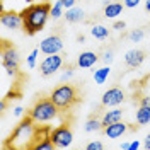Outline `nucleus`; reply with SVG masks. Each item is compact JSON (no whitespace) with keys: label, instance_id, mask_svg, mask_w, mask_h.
Here are the masks:
<instances>
[{"label":"nucleus","instance_id":"4be33fe9","mask_svg":"<svg viewBox=\"0 0 150 150\" xmlns=\"http://www.w3.org/2000/svg\"><path fill=\"white\" fill-rule=\"evenodd\" d=\"M51 149H55V143L51 142V138H48V140H45L43 143H39L34 150H51Z\"/></svg>","mask_w":150,"mask_h":150},{"label":"nucleus","instance_id":"f3484780","mask_svg":"<svg viewBox=\"0 0 150 150\" xmlns=\"http://www.w3.org/2000/svg\"><path fill=\"white\" fill-rule=\"evenodd\" d=\"M137 121L138 125H149L150 123V108L149 106H140L137 111Z\"/></svg>","mask_w":150,"mask_h":150},{"label":"nucleus","instance_id":"f704fd0d","mask_svg":"<svg viewBox=\"0 0 150 150\" xmlns=\"http://www.w3.org/2000/svg\"><path fill=\"white\" fill-rule=\"evenodd\" d=\"M145 10H147V12H150V0H147V2H145Z\"/></svg>","mask_w":150,"mask_h":150},{"label":"nucleus","instance_id":"b1692460","mask_svg":"<svg viewBox=\"0 0 150 150\" xmlns=\"http://www.w3.org/2000/svg\"><path fill=\"white\" fill-rule=\"evenodd\" d=\"M36 56H38V50H33V53L28 56V67L29 68H34V67H36Z\"/></svg>","mask_w":150,"mask_h":150},{"label":"nucleus","instance_id":"2eb2a0df","mask_svg":"<svg viewBox=\"0 0 150 150\" xmlns=\"http://www.w3.org/2000/svg\"><path fill=\"white\" fill-rule=\"evenodd\" d=\"M123 116V109H112V111H108L103 118V128H106L108 125H112L116 121H121Z\"/></svg>","mask_w":150,"mask_h":150},{"label":"nucleus","instance_id":"f257e3e1","mask_svg":"<svg viewBox=\"0 0 150 150\" xmlns=\"http://www.w3.org/2000/svg\"><path fill=\"white\" fill-rule=\"evenodd\" d=\"M22 16V29L29 36H34L36 33L43 31L48 17L51 16V5L48 2L43 4H33L21 12Z\"/></svg>","mask_w":150,"mask_h":150},{"label":"nucleus","instance_id":"9b49d317","mask_svg":"<svg viewBox=\"0 0 150 150\" xmlns=\"http://www.w3.org/2000/svg\"><path fill=\"white\" fill-rule=\"evenodd\" d=\"M128 130H137V126H130L126 123H121V121H116L112 125H108L106 128H103L104 135L108 138H120L121 135H125Z\"/></svg>","mask_w":150,"mask_h":150},{"label":"nucleus","instance_id":"f8f14e48","mask_svg":"<svg viewBox=\"0 0 150 150\" xmlns=\"http://www.w3.org/2000/svg\"><path fill=\"white\" fill-rule=\"evenodd\" d=\"M145 60V51L142 50H130L126 55H125V62L130 68H138Z\"/></svg>","mask_w":150,"mask_h":150},{"label":"nucleus","instance_id":"aec40b11","mask_svg":"<svg viewBox=\"0 0 150 150\" xmlns=\"http://www.w3.org/2000/svg\"><path fill=\"white\" fill-rule=\"evenodd\" d=\"M108 75H109V67H103V68H99V70L94 72V80L97 84H104L106 79H108Z\"/></svg>","mask_w":150,"mask_h":150},{"label":"nucleus","instance_id":"412c9836","mask_svg":"<svg viewBox=\"0 0 150 150\" xmlns=\"http://www.w3.org/2000/svg\"><path fill=\"white\" fill-rule=\"evenodd\" d=\"M91 33H92V36L97 38V39H106V38H108V34H109L108 28H104V26H94Z\"/></svg>","mask_w":150,"mask_h":150},{"label":"nucleus","instance_id":"20e7f679","mask_svg":"<svg viewBox=\"0 0 150 150\" xmlns=\"http://www.w3.org/2000/svg\"><path fill=\"white\" fill-rule=\"evenodd\" d=\"M58 106L53 103L51 97H41L38 99L34 106L29 109V116L34 120L36 123H45V121H51L58 116Z\"/></svg>","mask_w":150,"mask_h":150},{"label":"nucleus","instance_id":"2f4dec72","mask_svg":"<svg viewBox=\"0 0 150 150\" xmlns=\"http://www.w3.org/2000/svg\"><path fill=\"white\" fill-rule=\"evenodd\" d=\"M138 147H140V143H138V142H137V140H135V142H131V143H130V149H131V150L138 149Z\"/></svg>","mask_w":150,"mask_h":150},{"label":"nucleus","instance_id":"9d476101","mask_svg":"<svg viewBox=\"0 0 150 150\" xmlns=\"http://www.w3.org/2000/svg\"><path fill=\"white\" fill-rule=\"evenodd\" d=\"M125 101V92L120 87H111L103 94V106L109 108V106H118Z\"/></svg>","mask_w":150,"mask_h":150},{"label":"nucleus","instance_id":"7ed1b4c3","mask_svg":"<svg viewBox=\"0 0 150 150\" xmlns=\"http://www.w3.org/2000/svg\"><path fill=\"white\" fill-rule=\"evenodd\" d=\"M51 99H53V103L58 106V109L60 111H70L72 108H74L77 103H80V92H79V89L72 84H62L58 85L56 89H53V92L50 96Z\"/></svg>","mask_w":150,"mask_h":150},{"label":"nucleus","instance_id":"a211bd4d","mask_svg":"<svg viewBox=\"0 0 150 150\" xmlns=\"http://www.w3.org/2000/svg\"><path fill=\"white\" fill-rule=\"evenodd\" d=\"M65 17L68 22H79L84 19V10L82 9H77V7H72V9H67Z\"/></svg>","mask_w":150,"mask_h":150},{"label":"nucleus","instance_id":"0eeeda50","mask_svg":"<svg viewBox=\"0 0 150 150\" xmlns=\"http://www.w3.org/2000/svg\"><path fill=\"white\" fill-rule=\"evenodd\" d=\"M62 65H63V56L55 53V55H48L46 58L41 62L39 70H41V75H43V77H50V75H53L55 72H58Z\"/></svg>","mask_w":150,"mask_h":150},{"label":"nucleus","instance_id":"cd10ccee","mask_svg":"<svg viewBox=\"0 0 150 150\" xmlns=\"http://www.w3.org/2000/svg\"><path fill=\"white\" fill-rule=\"evenodd\" d=\"M138 2H140V0H125V7H137V5H138Z\"/></svg>","mask_w":150,"mask_h":150},{"label":"nucleus","instance_id":"423d86ee","mask_svg":"<svg viewBox=\"0 0 150 150\" xmlns=\"http://www.w3.org/2000/svg\"><path fill=\"white\" fill-rule=\"evenodd\" d=\"M51 142L55 143L56 149H65L72 143V138H74V133H72V128L68 123H62L60 126H56L51 130V135H50Z\"/></svg>","mask_w":150,"mask_h":150},{"label":"nucleus","instance_id":"dca6fc26","mask_svg":"<svg viewBox=\"0 0 150 150\" xmlns=\"http://www.w3.org/2000/svg\"><path fill=\"white\" fill-rule=\"evenodd\" d=\"M123 4H120V2H111V4H108L106 7H104V16L106 17H109V19H112V17H116V16H120L123 12Z\"/></svg>","mask_w":150,"mask_h":150},{"label":"nucleus","instance_id":"39448f33","mask_svg":"<svg viewBox=\"0 0 150 150\" xmlns=\"http://www.w3.org/2000/svg\"><path fill=\"white\" fill-rule=\"evenodd\" d=\"M2 65L7 68V72L10 75L17 74L19 68V55L16 51V48L10 45L7 39L2 41Z\"/></svg>","mask_w":150,"mask_h":150},{"label":"nucleus","instance_id":"a878e982","mask_svg":"<svg viewBox=\"0 0 150 150\" xmlns=\"http://www.w3.org/2000/svg\"><path fill=\"white\" fill-rule=\"evenodd\" d=\"M101 149H103L101 142H91V143H87V150H101Z\"/></svg>","mask_w":150,"mask_h":150},{"label":"nucleus","instance_id":"72a5a7b5","mask_svg":"<svg viewBox=\"0 0 150 150\" xmlns=\"http://www.w3.org/2000/svg\"><path fill=\"white\" fill-rule=\"evenodd\" d=\"M103 60H104V62H111V60H112V53H106Z\"/></svg>","mask_w":150,"mask_h":150},{"label":"nucleus","instance_id":"c85d7f7f","mask_svg":"<svg viewBox=\"0 0 150 150\" xmlns=\"http://www.w3.org/2000/svg\"><path fill=\"white\" fill-rule=\"evenodd\" d=\"M140 106H149V108H150V97H149V96L140 97Z\"/></svg>","mask_w":150,"mask_h":150},{"label":"nucleus","instance_id":"7c9ffc66","mask_svg":"<svg viewBox=\"0 0 150 150\" xmlns=\"http://www.w3.org/2000/svg\"><path fill=\"white\" fill-rule=\"evenodd\" d=\"M22 111H24V109H22L21 106H17V108L14 109V114H16V116H21V114H22Z\"/></svg>","mask_w":150,"mask_h":150},{"label":"nucleus","instance_id":"6e6552de","mask_svg":"<svg viewBox=\"0 0 150 150\" xmlns=\"http://www.w3.org/2000/svg\"><path fill=\"white\" fill-rule=\"evenodd\" d=\"M63 48V43H62V38L58 34H51V36L45 38L41 41V46L39 50L45 53V55H55V53H60Z\"/></svg>","mask_w":150,"mask_h":150},{"label":"nucleus","instance_id":"c9c22d12","mask_svg":"<svg viewBox=\"0 0 150 150\" xmlns=\"http://www.w3.org/2000/svg\"><path fill=\"white\" fill-rule=\"evenodd\" d=\"M26 2H34V0H26Z\"/></svg>","mask_w":150,"mask_h":150},{"label":"nucleus","instance_id":"393cba45","mask_svg":"<svg viewBox=\"0 0 150 150\" xmlns=\"http://www.w3.org/2000/svg\"><path fill=\"white\" fill-rule=\"evenodd\" d=\"M142 38H143V29H137V31H133V33L130 34V39L135 41V43H138Z\"/></svg>","mask_w":150,"mask_h":150},{"label":"nucleus","instance_id":"473e14b6","mask_svg":"<svg viewBox=\"0 0 150 150\" xmlns=\"http://www.w3.org/2000/svg\"><path fill=\"white\" fill-rule=\"evenodd\" d=\"M143 147H145L147 150H150V135L147 137V138H145V143H143Z\"/></svg>","mask_w":150,"mask_h":150},{"label":"nucleus","instance_id":"f03ea898","mask_svg":"<svg viewBox=\"0 0 150 150\" xmlns=\"http://www.w3.org/2000/svg\"><path fill=\"white\" fill-rule=\"evenodd\" d=\"M34 123L36 121L29 114H26V118L16 126V130L12 131V135L9 137V142L5 143V147L22 149V143L21 142H24V149H29V145L33 142V137H34V131H36V126H38Z\"/></svg>","mask_w":150,"mask_h":150},{"label":"nucleus","instance_id":"ddd939ff","mask_svg":"<svg viewBox=\"0 0 150 150\" xmlns=\"http://www.w3.org/2000/svg\"><path fill=\"white\" fill-rule=\"evenodd\" d=\"M50 135H51V128H50V126H36V131H34L33 142H31V145H29L28 150H34L39 143H43L45 140H48V138H50Z\"/></svg>","mask_w":150,"mask_h":150},{"label":"nucleus","instance_id":"bb28decb","mask_svg":"<svg viewBox=\"0 0 150 150\" xmlns=\"http://www.w3.org/2000/svg\"><path fill=\"white\" fill-rule=\"evenodd\" d=\"M62 5H63V9H72L75 4V0H58Z\"/></svg>","mask_w":150,"mask_h":150},{"label":"nucleus","instance_id":"1a4fd4ad","mask_svg":"<svg viewBox=\"0 0 150 150\" xmlns=\"http://www.w3.org/2000/svg\"><path fill=\"white\" fill-rule=\"evenodd\" d=\"M0 22L7 29H21L22 28V16H21V12H14V10H2Z\"/></svg>","mask_w":150,"mask_h":150},{"label":"nucleus","instance_id":"6ab92c4d","mask_svg":"<svg viewBox=\"0 0 150 150\" xmlns=\"http://www.w3.org/2000/svg\"><path fill=\"white\" fill-rule=\"evenodd\" d=\"M96 130H103V120L94 116V118H91L89 121L85 123V131L91 133V131H96Z\"/></svg>","mask_w":150,"mask_h":150},{"label":"nucleus","instance_id":"4468645a","mask_svg":"<svg viewBox=\"0 0 150 150\" xmlns=\"http://www.w3.org/2000/svg\"><path fill=\"white\" fill-rule=\"evenodd\" d=\"M99 58H97V55L94 51H84V53H80L79 58H77V65L80 67V68H91V67H94V63Z\"/></svg>","mask_w":150,"mask_h":150},{"label":"nucleus","instance_id":"c756f323","mask_svg":"<svg viewBox=\"0 0 150 150\" xmlns=\"http://www.w3.org/2000/svg\"><path fill=\"white\" fill-rule=\"evenodd\" d=\"M112 28H114V29H125V28H126V24H125L123 21H121V22H114V26H112Z\"/></svg>","mask_w":150,"mask_h":150},{"label":"nucleus","instance_id":"5701e85b","mask_svg":"<svg viewBox=\"0 0 150 150\" xmlns=\"http://www.w3.org/2000/svg\"><path fill=\"white\" fill-rule=\"evenodd\" d=\"M62 9H63V5H62L60 2H56L55 5L51 7V17H53V19H58L60 16H62Z\"/></svg>","mask_w":150,"mask_h":150},{"label":"nucleus","instance_id":"e433bc0d","mask_svg":"<svg viewBox=\"0 0 150 150\" xmlns=\"http://www.w3.org/2000/svg\"><path fill=\"white\" fill-rule=\"evenodd\" d=\"M45 2H48V0H45Z\"/></svg>","mask_w":150,"mask_h":150}]
</instances>
